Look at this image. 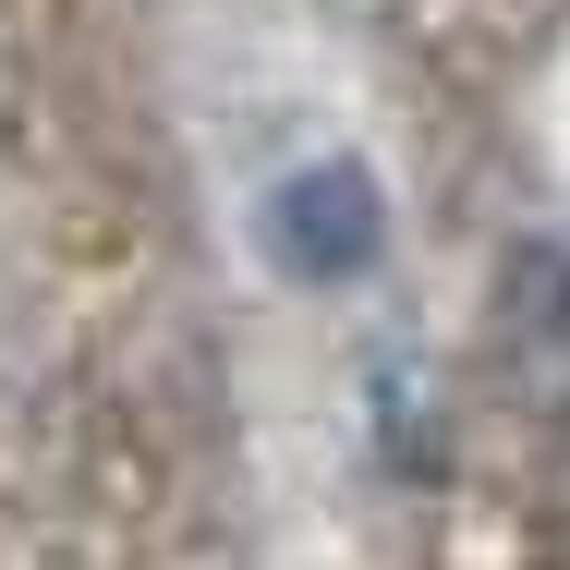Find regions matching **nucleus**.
Returning <instances> with one entry per match:
<instances>
[{
	"mask_svg": "<svg viewBox=\"0 0 570 570\" xmlns=\"http://www.w3.org/2000/svg\"><path fill=\"white\" fill-rule=\"evenodd\" d=\"M498 364H510V389L547 425H570V243H534L510 267V292H498Z\"/></svg>",
	"mask_w": 570,
	"mask_h": 570,
	"instance_id": "nucleus-1",
	"label": "nucleus"
},
{
	"mask_svg": "<svg viewBox=\"0 0 570 570\" xmlns=\"http://www.w3.org/2000/svg\"><path fill=\"white\" fill-rule=\"evenodd\" d=\"M279 230H292V255H304V267H341L352 243H376V207H364V183H352V170H316V183L279 207Z\"/></svg>",
	"mask_w": 570,
	"mask_h": 570,
	"instance_id": "nucleus-2",
	"label": "nucleus"
}]
</instances>
